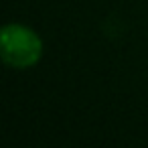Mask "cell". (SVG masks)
<instances>
[{
    "mask_svg": "<svg viewBox=\"0 0 148 148\" xmlns=\"http://www.w3.org/2000/svg\"><path fill=\"white\" fill-rule=\"evenodd\" d=\"M0 55L12 69H29L41 61L43 41L33 29L10 23L0 31Z\"/></svg>",
    "mask_w": 148,
    "mask_h": 148,
    "instance_id": "6da1fadb",
    "label": "cell"
}]
</instances>
